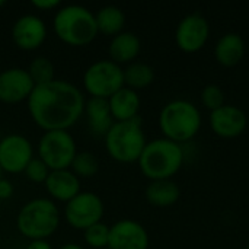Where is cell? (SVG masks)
<instances>
[{
	"label": "cell",
	"mask_w": 249,
	"mask_h": 249,
	"mask_svg": "<svg viewBox=\"0 0 249 249\" xmlns=\"http://www.w3.org/2000/svg\"><path fill=\"white\" fill-rule=\"evenodd\" d=\"M0 179H1V169H0Z\"/></svg>",
	"instance_id": "obj_34"
},
{
	"label": "cell",
	"mask_w": 249,
	"mask_h": 249,
	"mask_svg": "<svg viewBox=\"0 0 249 249\" xmlns=\"http://www.w3.org/2000/svg\"><path fill=\"white\" fill-rule=\"evenodd\" d=\"M34 149L31 142L22 134H7L0 140V169L19 174L23 172L31 159Z\"/></svg>",
	"instance_id": "obj_11"
},
{
	"label": "cell",
	"mask_w": 249,
	"mask_h": 249,
	"mask_svg": "<svg viewBox=\"0 0 249 249\" xmlns=\"http://www.w3.org/2000/svg\"><path fill=\"white\" fill-rule=\"evenodd\" d=\"M159 127L165 139L184 144L193 140L201 128V114L196 105L185 99L168 102L159 114Z\"/></svg>",
	"instance_id": "obj_4"
},
{
	"label": "cell",
	"mask_w": 249,
	"mask_h": 249,
	"mask_svg": "<svg viewBox=\"0 0 249 249\" xmlns=\"http://www.w3.org/2000/svg\"><path fill=\"white\" fill-rule=\"evenodd\" d=\"M104 249H109V248H104Z\"/></svg>",
	"instance_id": "obj_36"
},
{
	"label": "cell",
	"mask_w": 249,
	"mask_h": 249,
	"mask_svg": "<svg viewBox=\"0 0 249 249\" xmlns=\"http://www.w3.org/2000/svg\"><path fill=\"white\" fill-rule=\"evenodd\" d=\"M109 249H147L149 233L143 225L131 219H123L109 226Z\"/></svg>",
	"instance_id": "obj_12"
},
{
	"label": "cell",
	"mask_w": 249,
	"mask_h": 249,
	"mask_svg": "<svg viewBox=\"0 0 249 249\" xmlns=\"http://www.w3.org/2000/svg\"><path fill=\"white\" fill-rule=\"evenodd\" d=\"M60 249H85V248H82L80 245H77V244H74V242H69V244L61 245Z\"/></svg>",
	"instance_id": "obj_32"
},
{
	"label": "cell",
	"mask_w": 249,
	"mask_h": 249,
	"mask_svg": "<svg viewBox=\"0 0 249 249\" xmlns=\"http://www.w3.org/2000/svg\"><path fill=\"white\" fill-rule=\"evenodd\" d=\"M201 102L212 112L219 109L220 107H223L226 104L223 89L220 86L214 85V83H210V85L204 86V89L201 90Z\"/></svg>",
	"instance_id": "obj_27"
},
{
	"label": "cell",
	"mask_w": 249,
	"mask_h": 249,
	"mask_svg": "<svg viewBox=\"0 0 249 249\" xmlns=\"http://www.w3.org/2000/svg\"><path fill=\"white\" fill-rule=\"evenodd\" d=\"M71 172L77 178H90L99 171V160L90 152H77L71 162Z\"/></svg>",
	"instance_id": "obj_24"
},
{
	"label": "cell",
	"mask_w": 249,
	"mask_h": 249,
	"mask_svg": "<svg viewBox=\"0 0 249 249\" xmlns=\"http://www.w3.org/2000/svg\"><path fill=\"white\" fill-rule=\"evenodd\" d=\"M4 4H6V1L4 0H0V7H3Z\"/></svg>",
	"instance_id": "obj_33"
},
{
	"label": "cell",
	"mask_w": 249,
	"mask_h": 249,
	"mask_svg": "<svg viewBox=\"0 0 249 249\" xmlns=\"http://www.w3.org/2000/svg\"><path fill=\"white\" fill-rule=\"evenodd\" d=\"M181 197L179 187L172 179L150 181L146 188V198L155 207L174 206Z\"/></svg>",
	"instance_id": "obj_21"
},
{
	"label": "cell",
	"mask_w": 249,
	"mask_h": 249,
	"mask_svg": "<svg viewBox=\"0 0 249 249\" xmlns=\"http://www.w3.org/2000/svg\"><path fill=\"white\" fill-rule=\"evenodd\" d=\"M245 55L244 38L236 32H228L220 36L214 48V57L219 64L225 67H233L242 61Z\"/></svg>",
	"instance_id": "obj_20"
},
{
	"label": "cell",
	"mask_w": 249,
	"mask_h": 249,
	"mask_svg": "<svg viewBox=\"0 0 249 249\" xmlns=\"http://www.w3.org/2000/svg\"><path fill=\"white\" fill-rule=\"evenodd\" d=\"M25 249H53V247L47 239H36V241H29Z\"/></svg>",
	"instance_id": "obj_31"
},
{
	"label": "cell",
	"mask_w": 249,
	"mask_h": 249,
	"mask_svg": "<svg viewBox=\"0 0 249 249\" xmlns=\"http://www.w3.org/2000/svg\"><path fill=\"white\" fill-rule=\"evenodd\" d=\"M247 249H249V244H248V247H247Z\"/></svg>",
	"instance_id": "obj_35"
},
{
	"label": "cell",
	"mask_w": 249,
	"mask_h": 249,
	"mask_svg": "<svg viewBox=\"0 0 249 249\" xmlns=\"http://www.w3.org/2000/svg\"><path fill=\"white\" fill-rule=\"evenodd\" d=\"M45 22L36 15H22L12 26V39L20 50H35L45 41Z\"/></svg>",
	"instance_id": "obj_14"
},
{
	"label": "cell",
	"mask_w": 249,
	"mask_h": 249,
	"mask_svg": "<svg viewBox=\"0 0 249 249\" xmlns=\"http://www.w3.org/2000/svg\"><path fill=\"white\" fill-rule=\"evenodd\" d=\"M26 71L31 76L35 86L54 80V64L51 63L50 58H47L44 55L35 57L29 63V67L26 69Z\"/></svg>",
	"instance_id": "obj_25"
},
{
	"label": "cell",
	"mask_w": 249,
	"mask_h": 249,
	"mask_svg": "<svg viewBox=\"0 0 249 249\" xmlns=\"http://www.w3.org/2000/svg\"><path fill=\"white\" fill-rule=\"evenodd\" d=\"M83 114L86 115L89 131L95 136H105L115 123L109 109L108 99L89 98L85 102Z\"/></svg>",
	"instance_id": "obj_17"
},
{
	"label": "cell",
	"mask_w": 249,
	"mask_h": 249,
	"mask_svg": "<svg viewBox=\"0 0 249 249\" xmlns=\"http://www.w3.org/2000/svg\"><path fill=\"white\" fill-rule=\"evenodd\" d=\"M25 175H26V178L29 179V181H32V182H36V184H44L45 182V179H47V177H48V174H50V169H48V166L36 156V158H32L31 159V162L28 163V166L25 168Z\"/></svg>",
	"instance_id": "obj_28"
},
{
	"label": "cell",
	"mask_w": 249,
	"mask_h": 249,
	"mask_svg": "<svg viewBox=\"0 0 249 249\" xmlns=\"http://www.w3.org/2000/svg\"><path fill=\"white\" fill-rule=\"evenodd\" d=\"M53 28L63 42L73 47L88 45L98 35L93 12L80 4H67L60 7L54 15Z\"/></svg>",
	"instance_id": "obj_3"
},
{
	"label": "cell",
	"mask_w": 249,
	"mask_h": 249,
	"mask_svg": "<svg viewBox=\"0 0 249 249\" xmlns=\"http://www.w3.org/2000/svg\"><path fill=\"white\" fill-rule=\"evenodd\" d=\"M44 185L50 197L63 203L70 201L80 193V178H77L70 169L50 171Z\"/></svg>",
	"instance_id": "obj_16"
},
{
	"label": "cell",
	"mask_w": 249,
	"mask_h": 249,
	"mask_svg": "<svg viewBox=\"0 0 249 249\" xmlns=\"http://www.w3.org/2000/svg\"><path fill=\"white\" fill-rule=\"evenodd\" d=\"M16 226L19 233L29 241L47 239L60 226L58 207L50 198H34L19 210Z\"/></svg>",
	"instance_id": "obj_5"
},
{
	"label": "cell",
	"mask_w": 249,
	"mask_h": 249,
	"mask_svg": "<svg viewBox=\"0 0 249 249\" xmlns=\"http://www.w3.org/2000/svg\"><path fill=\"white\" fill-rule=\"evenodd\" d=\"M124 70V85L130 89H143L153 83L155 70L143 61H133Z\"/></svg>",
	"instance_id": "obj_23"
},
{
	"label": "cell",
	"mask_w": 249,
	"mask_h": 249,
	"mask_svg": "<svg viewBox=\"0 0 249 249\" xmlns=\"http://www.w3.org/2000/svg\"><path fill=\"white\" fill-rule=\"evenodd\" d=\"M109 109L114 121H130L139 117L140 111V96L134 89L127 86L115 92L109 99Z\"/></svg>",
	"instance_id": "obj_18"
},
{
	"label": "cell",
	"mask_w": 249,
	"mask_h": 249,
	"mask_svg": "<svg viewBox=\"0 0 249 249\" xmlns=\"http://www.w3.org/2000/svg\"><path fill=\"white\" fill-rule=\"evenodd\" d=\"M140 50H142L140 38L131 31H123L115 36H112L108 47L109 57L117 64L133 63L140 54Z\"/></svg>",
	"instance_id": "obj_19"
},
{
	"label": "cell",
	"mask_w": 249,
	"mask_h": 249,
	"mask_svg": "<svg viewBox=\"0 0 249 249\" xmlns=\"http://www.w3.org/2000/svg\"><path fill=\"white\" fill-rule=\"evenodd\" d=\"M31 4L41 10H53L60 6V0H32Z\"/></svg>",
	"instance_id": "obj_29"
},
{
	"label": "cell",
	"mask_w": 249,
	"mask_h": 249,
	"mask_svg": "<svg viewBox=\"0 0 249 249\" xmlns=\"http://www.w3.org/2000/svg\"><path fill=\"white\" fill-rule=\"evenodd\" d=\"M137 162L143 175L150 181L172 179L184 163V149L165 137L155 139L146 143Z\"/></svg>",
	"instance_id": "obj_2"
},
{
	"label": "cell",
	"mask_w": 249,
	"mask_h": 249,
	"mask_svg": "<svg viewBox=\"0 0 249 249\" xmlns=\"http://www.w3.org/2000/svg\"><path fill=\"white\" fill-rule=\"evenodd\" d=\"M105 206L102 198L90 191H80L76 197L66 203L64 219L66 222L79 231H85L92 225L102 222Z\"/></svg>",
	"instance_id": "obj_9"
},
{
	"label": "cell",
	"mask_w": 249,
	"mask_h": 249,
	"mask_svg": "<svg viewBox=\"0 0 249 249\" xmlns=\"http://www.w3.org/2000/svg\"><path fill=\"white\" fill-rule=\"evenodd\" d=\"M35 85L25 69L10 67L0 71V101L4 104H18L28 101Z\"/></svg>",
	"instance_id": "obj_13"
},
{
	"label": "cell",
	"mask_w": 249,
	"mask_h": 249,
	"mask_svg": "<svg viewBox=\"0 0 249 249\" xmlns=\"http://www.w3.org/2000/svg\"><path fill=\"white\" fill-rule=\"evenodd\" d=\"M210 36L209 20L198 12L182 18L175 29V42L184 53L200 51Z\"/></svg>",
	"instance_id": "obj_10"
},
{
	"label": "cell",
	"mask_w": 249,
	"mask_h": 249,
	"mask_svg": "<svg viewBox=\"0 0 249 249\" xmlns=\"http://www.w3.org/2000/svg\"><path fill=\"white\" fill-rule=\"evenodd\" d=\"M95 19H96L98 32L112 36L123 32V28L125 25V13L120 7L112 4L101 7L95 13Z\"/></svg>",
	"instance_id": "obj_22"
},
{
	"label": "cell",
	"mask_w": 249,
	"mask_h": 249,
	"mask_svg": "<svg viewBox=\"0 0 249 249\" xmlns=\"http://www.w3.org/2000/svg\"><path fill=\"white\" fill-rule=\"evenodd\" d=\"M76 153V142L67 130L44 131L38 142V158L50 171L70 169Z\"/></svg>",
	"instance_id": "obj_7"
},
{
	"label": "cell",
	"mask_w": 249,
	"mask_h": 249,
	"mask_svg": "<svg viewBox=\"0 0 249 249\" xmlns=\"http://www.w3.org/2000/svg\"><path fill=\"white\" fill-rule=\"evenodd\" d=\"M146 143L140 117L130 121H117L105 134L107 152L114 160L121 163L139 160Z\"/></svg>",
	"instance_id": "obj_6"
},
{
	"label": "cell",
	"mask_w": 249,
	"mask_h": 249,
	"mask_svg": "<svg viewBox=\"0 0 249 249\" xmlns=\"http://www.w3.org/2000/svg\"><path fill=\"white\" fill-rule=\"evenodd\" d=\"M83 86L90 98L109 99L124 88V70L112 60H98L83 73Z\"/></svg>",
	"instance_id": "obj_8"
},
{
	"label": "cell",
	"mask_w": 249,
	"mask_h": 249,
	"mask_svg": "<svg viewBox=\"0 0 249 249\" xmlns=\"http://www.w3.org/2000/svg\"><path fill=\"white\" fill-rule=\"evenodd\" d=\"M85 102L76 85L54 79L34 88L28 98V111L32 121L44 131L67 130L82 117Z\"/></svg>",
	"instance_id": "obj_1"
},
{
	"label": "cell",
	"mask_w": 249,
	"mask_h": 249,
	"mask_svg": "<svg viewBox=\"0 0 249 249\" xmlns=\"http://www.w3.org/2000/svg\"><path fill=\"white\" fill-rule=\"evenodd\" d=\"M12 194H13V185H12V182L1 178L0 179V198L7 200V198L12 197Z\"/></svg>",
	"instance_id": "obj_30"
},
{
	"label": "cell",
	"mask_w": 249,
	"mask_h": 249,
	"mask_svg": "<svg viewBox=\"0 0 249 249\" xmlns=\"http://www.w3.org/2000/svg\"><path fill=\"white\" fill-rule=\"evenodd\" d=\"M248 120L245 112L235 107L225 104L219 109L210 112V128L223 139H235L247 128Z\"/></svg>",
	"instance_id": "obj_15"
},
{
	"label": "cell",
	"mask_w": 249,
	"mask_h": 249,
	"mask_svg": "<svg viewBox=\"0 0 249 249\" xmlns=\"http://www.w3.org/2000/svg\"><path fill=\"white\" fill-rule=\"evenodd\" d=\"M83 239L86 245L93 249L108 248L109 241V226L99 222L96 225H92L90 228L83 231Z\"/></svg>",
	"instance_id": "obj_26"
}]
</instances>
